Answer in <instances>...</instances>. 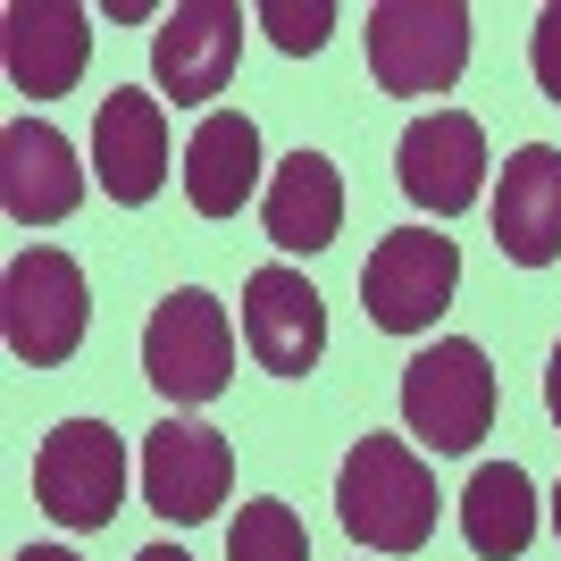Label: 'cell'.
Segmentation results:
<instances>
[{
  "instance_id": "obj_1",
  "label": "cell",
  "mask_w": 561,
  "mask_h": 561,
  "mask_svg": "<svg viewBox=\"0 0 561 561\" xmlns=\"http://www.w3.org/2000/svg\"><path fill=\"white\" fill-rule=\"evenodd\" d=\"M335 519L369 553H420L436 537V478L402 436H360L335 469Z\"/></svg>"
},
{
  "instance_id": "obj_2",
  "label": "cell",
  "mask_w": 561,
  "mask_h": 561,
  "mask_svg": "<svg viewBox=\"0 0 561 561\" xmlns=\"http://www.w3.org/2000/svg\"><path fill=\"white\" fill-rule=\"evenodd\" d=\"M369 76L394 101L453 93L469 68V9L461 0H377L369 9Z\"/></svg>"
},
{
  "instance_id": "obj_3",
  "label": "cell",
  "mask_w": 561,
  "mask_h": 561,
  "mask_svg": "<svg viewBox=\"0 0 561 561\" xmlns=\"http://www.w3.org/2000/svg\"><path fill=\"white\" fill-rule=\"evenodd\" d=\"M84 328H93V294H84V268L68 252L34 243V252L9 260V277H0V335H9V352L25 369L76 360Z\"/></svg>"
},
{
  "instance_id": "obj_4",
  "label": "cell",
  "mask_w": 561,
  "mask_h": 561,
  "mask_svg": "<svg viewBox=\"0 0 561 561\" xmlns=\"http://www.w3.org/2000/svg\"><path fill=\"white\" fill-rule=\"evenodd\" d=\"M402 420L427 453H469L494 427V369L469 335H445V344L411 352L402 369Z\"/></svg>"
},
{
  "instance_id": "obj_5",
  "label": "cell",
  "mask_w": 561,
  "mask_h": 561,
  "mask_svg": "<svg viewBox=\"0 0 561 561\" xmlns=\"http://www.w3.org/2000/svg\"><path fill=\"white\" fill-rule=\"evenodd\" d=\"M142 377L160 386L168 402H218L234 377V328L218 294L202 285H176L160 310H151V328H142Z\"/></svg>"
},
{
  "instance_id": "obj_6",
  "label": "cell",
  "mask_w": 561,
  "mask_h": 561,
  "mask_svg": "<svg viewBox=\"0 0 561 561\" xmlns=\"http://www.w3.org/2000/svg\"><path fill=\"white\" fill-rule=\"evenodd\" d=\"M453 285H461V252H453V234L402 227V234H386V243L369 252V268H360V302H369V319L386 335H427L436 319H445Z\"/></svg>"
},
{
  "instance_id": "obj_7",
  "label": "cell",
  "mask_w": 561,
  "mask_h": 561,
  "mask_svg": "<svg viewBox=\"0 0 561 561\" xmlns=\"http://www.w3.org/2000/svg\"><path fill=\"white\" fill-rule=\"evenodd\" d=\"M34 494L59 528H110L126 494V445L110 420H59L34 453Z\"/></svg>"
},
{
  "instance_id": "obj_8",
  "label": "cell",
  "mask_w": 561,
  "mask_h": 561,
  "mask_svg": "<svg viewBox=\"0 0 561 561\" xmlns=\"http://www.w3.org/2000/svg\"><path fill=\"white\" fill-rule=\"evenodd\" d=\"M227 486H234V445L210 420H160L142 436V494H151L160 519L202 528L227 503Z\"/></svg>"
},
{
  "instance_id": "obj_9",
  "label": "cell",
  "mask_w": 561,
  "mask_h": 561,
  "mask_svg": "<svg viewBox=\"0 0 561 561\" xmlns=\"http://www.w3.org/2000/svg\"><path fill=\"white\" fill-rule=\"evenodd\" d=\"M394 176H402V193H411L420 210L461 218L469 202H478V185H486V126H478L469 110L411 117L402 142H394Z\"/></svg>"
},
{
  "instance_id": "obj_10",
  "label": "cell",
  "mask_w": 561,
  "mask_h": 561,
  "mask_svg": "<svg viewBox=\"0 0 561 561\" xmlns=\"http://www.w3.org/2000/svg\"><path fill=\"white\" fill-rule=\"evenodd\" d=\"M243 344L268 377H310L328 352V302L302 268H252L243 277Z\"/></svg>"
},
{
  "instance_id": "obj_11",
  "label": "cell",
  "mask_w": 561,
  "mask_h": 561,
  "mask_svg": "<svg viewBox=\"0 0 561 561\" xmlns=\"http://www.w3.org/2000/svg\"><path fill=\"white\" fill-rule=\"evenodd\" d=\"M243 59V9L234 0H176L151 34V76L168 101H218Z\"/></svg>"
},
{
  "instance_id": "obj_12",
  "label": "cell",
  "mask_w": 561,
  "mask_h": 561,
  "mask_svg": "<svg viewBox=\"0 0 561 561\" xmlns=\"http://www.w3.org/2000/svg\"><path fill=\"white\" fill-rule=\"evenodd\" d=\"M0 59L25 101H59L93 59V18L76 0H9L0 18Z\"/></svg>"
},
{
  "instance_id": "obj_13",
  "label": "cell",
  "mask_w": 561,
  "mask_h": 561,
  "mask_svg": "<svg viewBox=\"0 0 561 561\" xmlns=\"http://www.w3.org/2000/svg\"><path fill=\"white\" fill-rule=\"evenodd\" d=\"M84 202V168H76V142L50 126V117H18L0 135V210L18 227H59V218Z\"/></svg>"
},
{
  "instance_id": "obj_14",
  "label": "cell",
  "mask_w": 561,
  "mask_h": 561,
  "mask_svg": "<svg viewBox=\"0 0 561 561\" xmlns=\"http://www.w3.org/2000/svg\"><path fill=\"white\" fill-rule=\"evenodd\" d=\"M93 168H101V193L142 210L151 193L168 185V110L142 84H117L93 117Z\"/></svg>"
},
{
  "instance_id": "obj_15",
  "label": "cell",
  "mask_w": 561,
  "mask_h": 561,
  "mask_svg": "<svg viewBox=\"0 0 561 561\" xmlns=\"http://www.w3.org/2000/svg\"><path fill=\"white\" fill-rule=\"evenodd\" d=\"M494 243L519 268H553L561 260V151L553 142H519L494 185Z\"/></svg>"
},
{
  "instance_id": "obj_16",
  "label": "cell",
  "mask_w": 561,
  "mask_h": 561,
  "mask_svg": "<svg viewBox=\"0 0 561 561\" xmlns=\"http://www.w3.org/2000/svg\"><path fill=\"white\" fill-rule=\"evenodd\" d=\"M260 227L277 252H328L344 227V176L328 151H285L268 193H260Z\"/></svg>"
},
{
  "instance_id": "obj_17",
  "label": "cell",
  "mask_w": 561,
  "mask_h": 561,
  "mask_svg": "<svg viewBox=\"0 0 561 561\" xmlns=\"http://www.w3.org/2000/svg\"><path fill=\"white\" fill-rule=\"evenodd\" d=\"M260 193V126L243 110H210L185 142V202L202 218H234Z\"/></svg>"
},
{
  "instance_id": "obj_18",
  "label": "cell",
  "mask_w": 561,
  "mask_h": 561,
  "mask_svg": "<svg viewBox=\"0 0 561 561\" xmlns=\"http://www.w3.org/2000/svg\"><path fill=\"white\" fill-rule=\"evenodd\" d=\"M461 537L478 561H519L528 537H537V486L519 461H486L461 486Z\"/></svg>"
},
{
  "instance_id": "obj_19",
  "label": "cell",
  "mask_w": 561,
  "mask_h": 561,
  "mask_svg": "<svg viewBox=\"0 0 561 561\" xmlns=\"http://www.w3.org/2000/svg\"><path fill=\"white\" fill-rule=\"evenodd\" d=\"M227 561H310V528L294 503H243L227 528Z\"/></svg>"
},
{
  "instance_id": "obj_20",
  "label": "cell",
  "mask_w": 561,
  "mask_h": 561,
  "mask_svg": "<svg viewBox=\"0 0 561 561\" xmlns=\"http://www.w3.org/2000/svg\"><path fill=\"white\" fill-rule=\"evenodd\" d=\"M260 25H268V43H277V50L310 59V50L335 34V9H328V0H260Z\"/></svg>"
},
{
  "instance_id": "obj_21",
  "label": "cell",
  "mask_w": 561,
  "mask_h": 561,
  "mask_svg": "<svg viewBox=\"0 0 561 561\" xmlns=\"http://www.w3.org/2000/svg\"><path fill=\"white\" fill-rule=\"evenodd\" d=\"M528 68H537V84H545V101L561 110V0L537 18V34H528Z\"/></svg>"
},
{
  "instance_id": "obj_22",
  "label": "cell",
  "mask_w": 561,
  "mask_h": 561,
  "mask_svg": "<svg viewBox=\"0 0 561 561\" xmlns=\"http://www.w3.org/2000/svg\"><path fill=\"white\" fill-rule=\"evenodd\" d=\"M545 411H553V427H561V344H553V360H545Z\"/></svg>"
},
{
  "instance_id": "obj_23",
  "label": "cell",
  "mask_w": 561,
  "mask_h": 561,
  "mask_svg": "<svg viewBox=\"0 0 561 561\" xmlns=\"http://www.w3.org/2000/svg\"><path fill=\"white\" fill-rule=\"evenodd\" d=\"M18 561H76V553H68V545H25Z\"/></svg>"
},
{
  "instance_id": "obj_24",
  "label": "cell",
  "mask_w": 561,
  "mask_h": 561,
  "mask_svg": "<svg viewBox=\"0 0 561 561\" xmlns=\"http://www.w3.org/2000/svg\"><path fill=\"white\" fill-rule=\"evenodd\" d=\"M135 561H193V553H176V545H142Z\"/></svg>"
},
{
  "instance_id": "obj_25",
  "label": "cell",
  "mask_w": 561,
  "mask_h": 561,
  "mask_svg": "<svg viewBox=\"0 0 561 561\" xmlns=\"http://www.w3.org/2000/svg\"><path fill=\"white\" fill-rule=\"evenodd\" d=\"M553 537H561V486H553Z\"/></svg>"
}]
</instances>
